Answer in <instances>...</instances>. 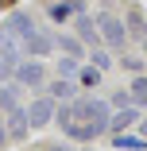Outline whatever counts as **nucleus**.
Returning <instances> with one entry per match:
<instances>
[{
    "instance_id": "27",
    "label": "nucleus",
    "mask_w": 147,
    "mask_h": 151,
    "mask_svg": "<svg viewBox=\"0 0 147 151\" xmlns=\"http://www.w3.org/2000/svg\"><path fill=\"white\" fill-rule=\"evenodd\" d=\"M143 139H147V120H143Z\"/></svg>"
},
{
    "instance_id": "5",
    "label": "nucleus",
    "mask_w": 147,
    "mask_h": 151,
    "mask_svg": "<svg viewBox=\"0 0 147 151\" xmlns=\"http://www.w3.org/2000/svg\"><path fill=\"white\" fill-rule=\"evenodd\" d=\"M54 97H35L31 105H27V124H31V128H43V124H50V120H54Z\"/></svg>"
},
{
    "instance_id": "6",
    "label": "nucleus",
    "mask_w": 147,
    "mask_h": 151,
    "mask_svg": "<svg viewBox=\"0 0 147 151\" xmlns=\"http://www.w3.org/2000/svg\"><path fill=\"white\" fill-rule=\"evenodd\" d=\"M19 50L31 54V58H47V54L54 50V35H47V31H39V27H35V31L19 43Z\"/></svg>"
},
{
    "instance_id": "10",
    "label": "nucleus",
    "mask_w": 147,
    "mask_h": 151,
    "mask_svg": "<svg viewBox=\"0 0 147 151\" xmlns=\"http://www.w3.org/2000/svg\"><path fill=\"white\" fill-rule=\"evenodd\" d=\"M4 120H8V139H23L27 136V128H31V124H27V109H8L4 112Z\"/></svg>"
},
{
    "instance_id": "14",
    "label": "nucleus",
    "mask_w": 147,
    "mask_h": 151,
    "mask_svg": "<svg viewBox=\"0 0 147 151\" xmlns=\"http://www.w3.org/2000/svg\"><path fill=\"white\" fill-rule=\"evenodd\" d=\"M128 93H132V105H147V74H136V81L128 85Z\"/></svg>"
},
{
    "instance_id": "12",
    "label": "nucleus",
    "mask_w": 147,
    "mask_h": 151,
    "mask_svg": "<svg viewBox=\"0 0 147 151\" xmlns=\"http://www.w3.org/2000/svg\"><path fill=\"white\" fill-rule=\"evenodd\" d=\"M124 27H128V35H132V39L147 43V16H143L139 8H132V12H128V23H124Z\"/></svg>"
},
{
    "instance_id": "9",
    "label": "nucleus",
    "mask_w": 147,
    "mask_h": 151,
    "mask_svg": "<svg viewBox=\"0 0 147 151\" xmlns=\"http://www.w3.org/2000/svg\"><path fill=\"white\" fill-rule=\"evenodd\" d=\"M136 120H139V105H124V109H116L108 116V132H128Z\"/></svg>"
},
{
    "instance_id": "4",
    "label": "nucleus",
    "mask_w": 147,
    "mask_h": 151,
    "mask_svg": "<svg viewBox=\"0 0 147 151\" xmlns=\"http://www.w3.org/2000/svg\"><path fill=\"white\" fill-rule=\"evenodd\" d=\"M12 78H16L23 89H43V78H47V70H43V62H39V58H31V62H19Z\"/></svg>"
},
{
    "instance_id": "22",
    "label": "nucleus",
    "mask_w": 147,
    "mask_h": 151,
    "mask_svg": "<svg viewBox=\"0 0 147 151\" xmlns=\"http://www.w3.org/2000/svg\"><path fill=\"white\" fill-rule=\"evenodd\" d=\"M112 105H116V109H124V105H132V93H128V89H120V93H112Z\"/></svg>"
},
{
    "instance_id": "8",
    "label": "nucleus",
    "mask_w": 147,
    "mask_h": 151,
    "mask_svg": "<svg viewBox=\"0 0 147 151\" xmlns=\"http://www.w3.org/2000/svg\"><path fill=\"white\" fill-rule=\"evenodd\" d=\"M4 31H8L12 39H19V43H23L27 35H31V31H35V19H31V16H27V12H12V19L4 23Z\"/></svg>"
},
{
    "instance_id": "25",
    "label": "nucleus",
    "mask_w": 147,
    "mask_h": 151,
    "mask_svg": "<svg viewBox=\"0 0 147 151\" xmlns=\"http://www.w3.org/2000/svg\"><path fill=\"white\" fill-rule=\"evenodd\" d=\"M8 4H12V0H0V8H8Z\"/></svg>"
},
{
    "instance_id": "23",
    "label": "nucleus",
    "mask_w": 147,
    "mask_h": 151,
    "mask_svg": "<svg viewBox=\"0 0 147 151\" xmlns=\"http://www.w3.org/2000/svg\"><path fill=\"white\" fill-rule=\"evenodd\" d=\"M4 143H8V124L0 120V147H4Z\"/></svg>"
},
{
    "instance_id": "3",
    "label": "nucleus",
    "mask_w": 147,
    "mask_h": 151,
    "mask_svg": "<svg viewBox=\"0 0 147 151\" xmlns=\"http://www.w3.org/2000/svg\"><path fill=\"white\" fill-rule=\"evenodd\" d=\"M19 54H23V50H19V43H16L12 35H4V43H0V81H8V78L16 74V66L23 62Z\"/></svg>"
},
{
    "instance_id": "2",
    "label": "nucleus",
    "mask_w": 147,
    "mask_h": 151,
    "mask_svg": "<svg viewBox=\"0 0 147 151\" xmlns=\"http://www.w3.org/2000/svg\"><path fill=\"white\" fill-rule=\"evenodd\" d=\"M97 27H101V39H105L108 47L124 50V39H128V27H124V19H116L112 12H101V16H97Z\"/></svg>"
},
{
    "instance_id": "20",
    "label": "nucleus",
    "mask_w": 147,
    "mask_h": 151,
    "mask_svg": "<svg viewBox=\"0 0 147 151\" xmlns=\"http://www.w3.org/2000/svg\"><path fill=\"white\" fill-rule=\"evenodd\" d=\"M77 74V58H58V78H74Z\"/></svg>"
},
{
    "instance_id": "21",
    "label": "nucleus",
    "mask_w": 147,
    "mask_h": 151,
    "mask_svg": "<svg viewBox=\"0 0 147 151\" xmlns=\"http://www.w3.org/2000/svg\"><path fill=\"white\" fill-rule=\"evenodd\" d=\"M124 70H132V74H147V62H139V58H128V54H124Z\"/></svg>"
},
{
    "instance_id": "26",
    "label": "nucleus",
    "mask_w": 147,
    "mask_h": 151,
    "mask_svg": "<svg viewBox=\"0 0 147 151\" xmlns=\"http://www.w3.org/2000/svg\"><path fill=\"white\" fill-rule=\"evenodd\" d=\"M4 35H8V31H4V27H0V43H4Z\"/></svg>"
},
{
    "instance_id": "15",
    "label": "nucleus",
    "mask_w": 147,
    "mask_h": 151,
    "mask_svg": "<svg viewBox=\"0 0 147 151\" xmlns=\"http://www.w3.org/2000/svg\"><path fill=\"white\" fill-rule=\"evenodd\" d=\"M74 89H77V85H74L70 78H58V81H50V97H54V101H70Z\"/></svg>"
},
{
    "instance_id": "16",
    "label": "nucleus",
    "mask_w": 147,
    "mask_h": 151,
    "mask_svg": "<svg viewBox=\"0 0 147 151\" xmlns=\"http://www.w3.org/2000/svg\"><path fill=\"white\" fill-rule=\"evenodd\" d=\"M101 74H105V70H97L93 62H89V66H77V81H81L85 89H93V85H101Z\"/></svg>"
},
{
    "instance_id": "1",
    "label": "nucleus",
    "mask_w": 147,
    "mask_h": 151,
    "mask_svg": "<svg viewBox=\"0 0 147 151\" xmlns=\"http://www.w3.org/2000/svg\"><path fill=\"white\" fill-rule=\"evenodd\" d=\"M62 132L70 139H81V143H93L97 136L108 132V105L97 101V97H81L70 105V116L62 120Z\"/></svg>"
},
{
    "instance_id": "18",
    "label": "nucleus",
    "mask_w": 147,
    "mask_h": 151,
    "mask_svg": "<svg viewBox=\"0 0 147 151\" xmlns=\"http://www.w3.org/2000/svg\"><path fill=\"white\" fill-rule=\"evenodd\" d=\"M54 47H62L66 54L81 58V39H70V35H54Z\"/></svg>"
},
{
    "instance_id": "7",
    "label": "nucleus",
    "mask_w": 147,
    "mask_h": 151,
    "mask_svg": "<svg viewBox=\"0 0 147 151\" xmlns=\"http://www.w3.org/2000/svg\"><path fill=\"white\" fill-rule=\"evenodd\" d=\"M74 27H77V39H81L85 47H101V43H105V39H101V27L93 23V16H85V12H77Z\"/></svg>"
},
{
    "instance_id": "13",
    "label": "nucleus",
    "mask_w": 147,
    "mask_h": 151,
    "mask_svg": "<svg viewBox=\"0 0 147 151\" xmlns=\"http://www.w3.org/2000/svg\"><path fill=\"white\" fill-rule=\"evenodd\" d=\"M112 143L120 147V151H143V147H147L143 136H124V132H112Z\"/></svg>"
},
{
    "instance_id": "11",
    "label": "nucleus",
    "mask_w": 147,
    "mask_h": 151,
    "mask_svg": "<svg viewBox=\"0 0 147 151\" xmlns=\"http://www.w3.org/2000/svg\"><path fill=\"white\" fill-rule=\"evenodd\" d=\"M19 89H23V85H19L16 78H8L4 85H0V112H8V109L19 105Z\"/></svg>"
},
{
    "instance_id": "17",
    "label": "nucleus",
    "mask_w": 147,
    "mask_h": 151,
    "mask_svg": "<svg viewBox=\"0 0 147 151\" xmlns=\"http://www.w3.org/2000/svg\"><path fill=\"white\" fill-rule=\"evenodd\" d=\"M74 16V4H70V0H50V19L54 23H66Z\"/></svg>"
},
{
    "instance_id": "19",
    "label": "nucleus",
    "mask_w": 147,
    "mask_h": 151,
    "mask_svg": "<svg viewBox=\"0 0 147 151\" xmlns=\"http://www.w3.org/2000/svg\"><path fill=\"white\" fill-rule=\"evenodd\" d=\"M89 62H93L97 70H108V66H112V54L101 50V47H89Z\"/></svg>"
},
{
    "instance_id": "24",
    "label": "nucleus",
    "mask_w": 147,
    "mask_h": 151,
    "mask_svg": "<svg viewBox=\"0 0 147 151\" xmlns=\"http://www.w3.org/2000/svg\"><path fill=\"white\" fill-rule=\"evenodd\" d=\"M39 151H62V147H54V143H50V147H39Z\"/></svg>"
}]
</instances>
